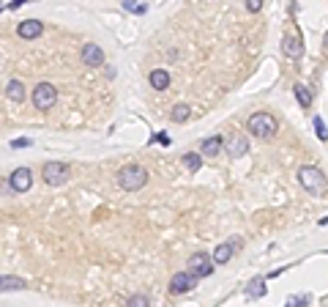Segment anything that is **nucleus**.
<instances>
[{
  "instance_id": "nucleus-16",
  "label": "nucleus",
  "mask_w": 328,
  "mask_h": 307,
  "mask_svg": "<svg viewBox=\"0 0 328 307\" xmlns=\"http://www.w3.org/2000/svg\"><path fill=\"white\" fill-rule=\"evenodd\" d=\"M222 146H224V140L219 135H213V137H208V140H203V154H208V156H216L219 151H222Z\"/></svg>"
},
{
  "instance_id": "nucleus-13",
  "label": "nucleus",
  "mask_w": 328,
  "mask_h": 307,
  "mask_svg": "<svg viewBox=\"0 0 328 307\" xmlns=\"http://www.w3.org/2000/svg\"><path fill=\"white\" fill-rule=\"evenodd\" d=\"M6 99L14 102V104L25 102V85L19 83V80H8V85H6Z\"/></svg>"
},
{
  "instance_id": "nucleus-27",
  "label": "nucleus",
  "mask_w": 328,
  "mask_h": 307,
  "mask_svg": "<svg viewBox=\"0 0 328 307\" xmlns=\"http://www.w3.org/2000/svg\"><path fill=\"white\" fill-rule=\"evenodd\" d=\"M306 305V296H298V299H290L287 302V307H304Z\"/></svg>"
},
{
  "instance_id": "nucleus-23",
  "label": "nucleus",
  "mask_w": 328,
  "mask_h": 307,
  "mask_svg": "<svg viewBox=\"0 0 328 307\" xmlns=\"http://www.w3.org/2000/svg\"><path fill=\"white\" fill-rule=\"evenodd\" d=\"M123 6H126V11H137V14H145L148 8L142 6V3H137V0H123Z\"/></svg>"
},
{
  "instance_id": "nucleus-10",
  "label": "nucleus",
  "mask_w": 328,
  "mask_h": 307,
  "mask_svg": "<svg viewBox=\"0 0 328 307\" xmlns=\"http://www.w3.org/2000/svg\"><path fill=\"white\" fill-rule=\"evenodd\" d=\"M101 60H104V50L99 44H85L82 47V63L85 66H101Z\"/></svg>"
},
{
  "instance_id": "nucleus-19",
  "label": "nucleus",
  "mask_w": 328,
  "mask_h": 307,
  "mask_svg": "<svg viewBox=\"0 0 328 307\" xmlns=\"http://www.w3.org/2000/svg\"><path fill=\"white\" fill-rule=\"evenodd\" d=\"M0 288L6 291H19V288H25V280H19V277H11V274H6V277H3V285H0Z\"/></svg>"
},
{
  "instance_id": "nucleus-21",
  "label": "nucleus",
  "mask_w": 328,
  "mask_h": 307,
  "mask_svg": "<svg viewBox=\"0 0 328 307\" xmlns=\"http://www.w3.org/2000/svg\"><path fill=\"white\" fill-rule=\"evenodd\" d=\"M126 307H151V302H148V296L142 294H134L129 302H126Z\"/></svg>"
},
{
  "instance_id": "nucleus-2",
  "label": "nucleus",
  "mask_w": 328,
  "mask_h": 307,
  "mask_svg": "<svg viewBox=\"0 0 328 307\" xmlns=\"http://www.w3.org/2000/svg\"><path fill=\"white\" fill-rule=\"evenodd\" d=\"M118 184H121V189H126V192H137V189H142L148 184V173L142 170L140 165H126L118 173Z\"/></svg>"
},
{
  "instance_id": "nucleus-29",
  "label": "nucleus",
  "mask_w": 328,
  "mask_h": 307,
  "mask_svg": "<svg viewBox=\"0 0 328 307\" xmlns=\"http://www.w3.org/2000/svg\"><path fill=\"white\" fill-rule=\"evenodd\" d=\"M22 3H25V0H11V3H8L6 8H19V6H22Z\"/></svg>"
},
{
  "instance_id": "nucleus-12",
  "label": "nucleus",
  "mask_w": 328,
  "mask_h": 307,
  "mask_svg": "<svg viewBox=\"0 0 328 307\" xmlns=\"http://www.w3.org/2000/svg\"><path fill=\"white\" fill-rule=\"evenodd\" d=\"M235 247H238V239H235V244H230V242H224V244H219L216 250H213V263H227L230 258H233V253H235Z\"/></svg>"
},
{
  "instance_id": "nucleus-22",
  "label": "nucleus",
  "mask_w": 328,
  "mask_h": 307,
  "mask_svg": "<svg viewBox=\"0 0 328 307\" xmlns=\"http://www.w3.org/2000/svg\"><path fill=\"white\" fill-rule=\"evenodd\" d=\"M249 296H254V299H260V296H265V285H263V280H254L252 283V288L246 291Z\"/></svg>"
},
{
  "instance_id": "nucleus-17",
  "label": "nucleus",
  "mask_w": 328,
  "mask_h": 307,
  "mask_svg": "<svg viewBox=\"0 0 328 307\" xmlns=\"http://www.w3.org/2000/svg\"><path fill=\"white\" fill-rule=\"evenodd\" d=\"M295 99H298V104H301V107H304V110H306V107L312 104V94H309V88L298 83V85H295Z\"/></svg>"
},
{
  "instance_id": "nucleus-14",
  "label": "nucleus",
  "mask_w": 328,
  "mask_h": 307,
  "mask_svg": "<svg viewBox=\"0 0 328 307\" xmlns=\"http://www.w3.org/2000/svg\"><path fill=\"white\" fill-rule=\"evenodd\" d=\"M227 151L233 154V156H244V154L249 151V140H246V137H241V135L230 137V143H227Z\"/></svg>"
},
{
  "instance_id": "nucleus-11",
  "label": "nucleus",
  "mask_w": 328,
  "mask_h": 307,
  "mask_svg": "<svg viewBox=\"0 0 328 307\" xmlns=\"http://www.w3.org/2000/svg\"><path fill=\"white\" fill-rule=\"evenodd\" d=\"M17 33H19V39H39L44 33V25L39 19H25V22H19Z\"/></svg>"
},
{
  "instance_id": "nucleus-30",
  "label": "nucleus",
  "mask_w": 328,
  "mask_h": 307,
  "mask_svg": "<svg viewBox=\"0 0 328 307\" xmlns=\"http://www.w3.org/2000/svg\"><path fill=\"white\" fill-rule=\"evenodd\" d=\"M323 47H326V50H328V33H326V36H323Z\"/></svg>"
},
{
  "instance_id": "nucleus-6",
  "label": "nucleus",
  "mask_w": 328,
  "mask_h": 307,
  "mask_svg": "<svg viewBox=\"0 0 328 307\" xmlns=\"http://www.w3.org/2000/svg\"><path fill=\"white\" fill-rule=\"evenodd\" d=\"M194 285H197V274H192V272H178V274H172V280H170L172 294H186Z\"/></svg>"
},
{
  "instance_id": "nucleus-25",
  "label": "nucleus",
  "mask_w": 328,
  "mask_h": 307,
  "mask_svg": "<svg viewBox=\"0 0 328 307\" xmlns=\"http://www.w3.org/2000/svg\"><path fill=\"white\" fill-rule=\"evenodd\" d=\"M246 8H249L252 14H257L260 8H263V0H246Z\"/></svg>"
},
{
  "instance_id": "nucleus-4",
  "label": "nucleus",
  "mask_w": 328,
  "mask_h": 307,
  "mask_svg": "<svg viewBox=\"0 0 328 307\" xmlns=\"http://www.w3.org/2000/svg\"><path fill=\"white\" fill-rule=\"evenodd\" d=\"M55 102H58V91H55L52 83H39L33 88V107L36 110H49V107H55Z\"/></svg>"
},
{
  "instance_id": "nucleus-15",
  "label": "nucleus",
  "mask_w": 328,
  "mask_h": 307,
  "mask_svg": "<svg viewBox=\"0 0 328 307\" xmlns=\"http://www.w3.org/2000/svg\"><path fill=\"white\" fill-rule=\"evenodd\" d=\"M151 85H153L156 91H164L167 85H170V74H167L164 69H153V71H151Z\"/></svg>"
},
{
  "instance_id": "nucleus-20",
  "label": "nucleus",
  "mask_w": 328,
  "mask_h": 307,
  "mask_svg": "<svg viewBox=\"0 0 328 307\" xmlns=\"http://www.w3.org/2000/svg\"><path fill=\"white\" fill-rule=\"evenodd\" d=\"M170 118L175 121V124H183V121L189 118V104H175L170 112Z\"/></svg>"
},
{
  "instance_id": "nucleus-7",
  "label": "nucleus",
  "mask_w": 328,
  "mask_h": 307,
  "mask_svg": "<svg viewBox=\"0 0 328 307\" xmlns=\"http://www.w3.org/2000/svg\"><path fill=\"white\" fill-rule=\"evenodd\" d=\"M8 184H11L14 192H28L30 184H33V173H30L28 167H17V170H11V176H8Z\"/></svg>"
},
{
  "instance_id": "nucleus-5",
  "label": "nucleus",
  "mask_w": 328,
  "mask_h": 307,
  "mask_svg": "<svg viewBox=\"0 0 328 307\" xmlns=\"http://www.w3.org/2000/svg\"><path fill=\"white\" fill-rule=\"evenodd\" d=\"M41 176H44V181L49 187H60L69 178V165H63V162H47V165L41 167Z\"/></svg>"
},
{
  "instance_id": "nucleus-18",
  "label": "nucleus",
  "mask_w": 328,
  "mask_h": 307,
  "mask_svg": "<svg viewBox=\"0 0 328 307\" xmlns=\"http://www.w3.org/2000/svg\"><path fill=\"white\" fill-rule=\"evenodd\" d=\"M200 165H203V159H200V154H183V167H186L189 173H197Z\"/></svg>"
},
{
  "instance_id": "nucleus-28",
  "label": "nucleus",
  "mask_w": 328,
  "mask_h": 307,
  "mask_svg": "<svg viewBox=\"0 0 328 307\" xmlns=\"http://www.w3.org/2000/svg\"><path fill=\"white\" fill-rule=\"evenodd\" d=\"M156 140H159V143H162V146H170V137L164 135V132H162V135H156Z\"/></svg>"
},
{
  "instance_id": "nucleus-8",
  "label": "nucleus",
  "mask_w": 328,
  "mask_h": 307,
  "mask_svg": "<svg viewBox=\"0 0 328 307\" xmlns=\"http://www.w3.org/2000/svg\"><path fill=\"white\" fill-rule=\"evenodd\" d=\"M189 272L197 274V277H208V274L213 272V263L208 260L205 253H194L192 258H189Z\"/></svg>"
},
{
  "instance_id": "nucleus-24",
  "label": "nucleus",
  "mask_w": 328,
  "mask_h": 307,
  "mask_svg": "<svg viewBox=\"0 0 328 307\" xmlns=\"http://www.w3.org/2000/svg\"><path fill=\"white\" fill-rule=\"evenodd\" d=\"M315 132H317V137H320V140H328L326 124H323V118H320V115H317V118H315Z\"/></svg>"
},
{
  "instance_id": "nucleus-9",
  "label": "nucleus",
  "mask_w": 328,
  "mask_h": 307,
  "mask_svg": "<svg viewBox=\"0 0 328 307\" xmlns=\"http://www.w3.org/2000/svg\"><path fill=\"white\" fill-rule=\"evenodd\" d=\"M282 50H285L287 58H295V60H298L301 55H304V44H301V36H298V33H287L285 39H282Z\"/></svg>"
},
{
  "instance_id": "nucleus-3",
  "label": "nucleus",
  "mask_w": 328,
  "mask_h": 307,
  "mask_svg": "<svg viewBox=\"0 0 328 307\" xmlns=\"http://www.w3.org/2000/svg\"><path fill=\"white\" fill-rule=\"evenodd\" d=\"M246 129L252 132L254 137H260V140H268V137L276 135V118L268 115V112H254L249 118V124H246Z\"/></svg>"
},
{
  "instance_id": "nucleus-26",
  "label": "nucleus",
  "mask_w": 328,
  "mask_h": 307,
  "mask_svg": "<svg viewBox=\"0 0 328 307\" xmlns=\"http://www.w3.org/2000/svg\"><path fill=\"white\" fill-rule=\"evenodd\" d=\"M30 146V140L28 137H19V140H11V148H28Z\"/></svg>"
},
{
  "instance_id": "nucleus-1",
  "label": "nucleus",
  "mask_w": 328,
  "mask_h": 307,
  "mask_svg": "<svg viewBox=\"0 0 328 307\" xmlns=\"http://www.w3.org/2000/svg\"><path fill=\"white\" fill-rule=\"evenodd\" d=\"M298 181L309 195H326V189H328V181L323 176V170L320 167H312V165H304L298 170Z\"/></svg>"
}]
</instances>
